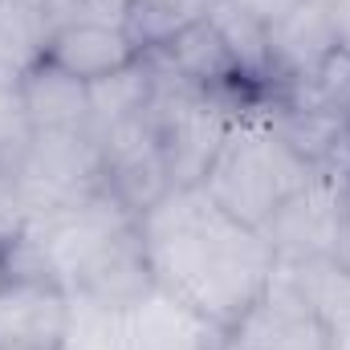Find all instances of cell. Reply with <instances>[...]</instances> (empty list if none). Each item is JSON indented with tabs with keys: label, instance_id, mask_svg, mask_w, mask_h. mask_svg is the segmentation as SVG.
<instances>
[{
	"label": "cell",
	"instance_id": "44dd1931",
	"mask_svg": "<svg viewBox=\"0 0 350 350\" xmlns=\"http://www.w3.org/2000/svg\"><path fill=\"white\" fill-rule=\"evenodd\" d=\"M131 4H135V0H74V4H70V21H90V25L122 29L126 16H131ZM70 21H66V25H70Z\"/></svg>",
	"mask_w": 350,
	"mask_h": 350
},
{
	"label": "cell",
	"instance_id": "7402d4cb",
	"mask_svg": "<svg viewBox=\"0 0 350 350\" xmlns=\"http://www.w3.org/2000/svg\"><path fill=\"white\" fill-rule=\"evenodd\" d=\"M232 4H241L249 16H257L265 29H273L277 21H285L297 4H306V0H232Z\"/></svg>",
	"mask_w": 350,
	"mask_h": 350
},
{
	"label": "cell",
	"instance_id": "5bb4252c",
	"mask_svg": "<svg viewBox=\"0 0 350 350\" xmlns=\"http://www.w3.org/2000/svg\"><path fill=\"white\" fill-rule=\"evenodd\" d=\"M21 98L33 131H90V82L66 74L49 57L21 70Z\"/></svg>",
	"mask_w": 350,
	"mask_h": 350
},
{
	"label": "cell",
	"instance_id": "4316f807",
	"mask_svg": "<svg viewBox=\"0 0 350 350\" xmlns=\"http://www.w3.org/2000/svg\"><path fill=\"white\" fill-rule=\"evenodd\" d=\"M347 257H350V245H347Z\"/></svg>",
	"mask_w": 350,
	"mask_h": 350
},
{
	"label": "cell",
	"instance_id": "277c9868",
	"mask_svg": "<svg viewBox=\"0 0 350 350\" xmlns=\"http://www.w3.org/2000/svg\"><path fill=\"white\" fill-rule=\"evenodd\" d=\"M277 265L347 257L350 245V163H330L310 175L261 228ZM350 261V257H347Z\"/></svg>",
	"mask_w": 350,
	"mask_h": 350
},
{
	"label": "cell",
	"instance_id": "8992f818",
	"mask_svg": "<svg viewBox=\"0 0 350 350\" xmlns=\"http://www.w3.org/2000/svg\"><path fill=\"white\" fill-rule=\"evenodd\" d=\"M98 151H102V191H110L131 216L151 212L172 191L151 106L98 135Z\"/></svg>",
	"mask_w": 350,
	"mask_h": 350
},
{
	"label": "cell",
	"instance_id": "4fadbf2b",
	"mask_svg": "<svg viewBox=\"0 0 350 350\" xmlns=\"http://www.w3.org/2000/svg\"><path fill=\"white\" fill-rule=\"evenodd\" d=\"M41 57H49L53 66H62L66 74H74L82 82H98V78H110L114 70L131 66L143 53L135 49V41L126 37V29L70 21V25H62V29L49 33Z\"/></svg>",
	"mask_w": 350,
	"mask_h": 350
},
{
	"label": "cell",
	"instance_id": "ffe728a7",
	"mask_svg": "<svg viewBox=\"0 0 350 350\" xmlns=\"http://www.w3.org/2000/svg\"><path fill=\"white\" fill-rule=\"evenodd\" d=\"M33 216H37V208L25 191V179L16 175L12 163H0V249L21 241L25 228L33 224Z\"/></svg>",
	"mask_w": 350,
	"mask_h": 350
},
{
	"label": "cell",
	"instance_id": "8fae6325",
	"mask_svg": "<svg viewBox=\"0 0 350 350\" xmlns=\"http://www.w3.org/2000/svg\"><path fill=\"white\" fill-rule=\"evenodd\" d=\"M122 338L126 350H224L228 330L155 289L122 314Z\"/></svg>",
	"mask_w": 350,
	"mask_h": 350
},
{
	"label": "cell",
	"instance_id": "603a6c76",
	"mask_svg": "<svg viewBox=\"0 0 350 350\" xmlns=\"http://www.w3.org/2000/svg\"><path fill=\"white\" fill-rule=\"evenodd\" d=\"M310 4H318V8L330 12L334 33H338V49H347L350 53V0H310Z\"/></svg>",
	"mask_w": 350,
	"mask_h": 350
},
{
	"label": "cell",
	"instance_id": "ba28073f",
	"mask_svg": "<svg viewBox=\"0 0 350 350\" xmlns=\"http://www.w3.org/2000/svg\"><path fill=\"white\" fill-rule=\"evenodd\" d=\"M74 297L49 277H0V350H66Z\"/></svg>",
	"mask_w": 350,
	"mask_h": 350
},
{
	"label": "cell",
	"instance_id": "9a60e30c",
	"mask_svg": "<svg viewBox=\"0 0 350 350\" xmlns=\"http://www.w3.org/2000/svg\"><path fill=\"white\" fill-rule=\"evenodd\" d=\"M277 269L293 281V289L322 318L330 350H350V261L347 257H322V261L277 265Z\"/></svg>",
	"mask_w": 350,
	"mask_h": 350
},
{
	"label": "cell",
	"instance_id": "d4e9b609",
	"mask_svg": "<svg viewBox=\"0 0 350 350\" xmlns=\"http://www.w3.org/2000/svg\"><path fill=\"white\" fill-rule=\"evenodd\" d=\"M342 114L350 118V82H347V94H342Z\"/></svg>",
	"mask_w": 350,
	"mask_h": 350
},
{
	"label": "cell",
	"instance_id": "ac0fdd59",
	"mask_svg": "<svg viewBox=\"0 0 350 350\" xmlns=\"http://www.w3.org/2000/svg\"><path fill=\"white\" fill-rule=\"evenodd\" d=\"M33 139L25 98H21V70L0 66V163H12Z\"/></svg>",
	"mask_w": 350,
	"mask_h": 350
},
{
	"label": "cell",
	"instance_id": "5b68a950",
	"mask_svg": "<svg viewBox=\"0 0 350 350\" xmlns=\"http://www.w3.org/2000/svg\"><path fill=\"white\" fill-rule=\"evenodd\" d=\"M12 167L25 179L37 216L102 191V151L90 131H33Z\"/></svg>",
	"mask_w": 350,
	"mask_h": 350
},
{
	"label": "cell",
	"instance_id": "2e32d148",
	"mask_svg": "<svg viewBox=\"0 0 350 350\" xmlns=\"http://www.w3.org/2000/svg\"><path fill=\"white\" fill-rule=\"evenodd\" d=\"M155 90H159V74L151 66V57H135L131 66L114 70L110 78H98L90 82V135H106L114 122L147 110L155 102Z\"/></svg>",
	"mask_w": 350,
	"mask_h": 350
},
{
	"label": "cell",
	"instance_id": "52a82bcc",
	"mask_svg": "<svg viewBox=\"0 0 350 350\" xmlns=\"http://www.w3.org/2000/svg\"><path fill=\"white\" fill-rule=\"evenodd\" d=\"M224 350H330V338L314 306L281 269H273L261 297L228 326Z\"/></svg>",
	"mask_w": 350,
	"mask_h": 350
},
{
	"label": "cell",
	"instance_id": "e0dca14e",
	"mask_svg": "<svg viewBox=\"0 0 350 350\" xmlns=\"http://www.w3.org/2000/svg\"><path fill=\"white\" fill-rule=\"evenodd\" d=\"M204 16L216 25V33L228 45L241 78L253 90H269V29H265L257 16H249L241 4H232V0L212 4Z\"/></svg>",
	"mask_w": 350,
	"mask_h": 350
},
{
	"label": "cell",
	"instance_id": "cb8c5ba5",
	"mask_svg": "<svg viewBox=\"0 0 350 350\" xmlns=\"http://www.w3.org/2000/svg\"><path fill=\"white\" fill-rule=\"evenodd\" d=\"M21 4H29V8H37V12L45 16V25H49V33H53V29H62V25L70 21V4H74V0H21Z\"/></svg>",
	"mask_w": 350,
	"mask_h": 350
},
{
	"label": "cell",
	"instance_id": "30bf717a",
	"mask_svg": "<svg viewBox=\"0 0 350 350\" xmlns=\"http://www.w3.org/2000/svg\"><path fill=\"white\" fill-rule=\"evenodd\" d=\"M338 53V33L326 8L318 4H297L285 21L269 29V90L261 94H281V90L306 86L318 78V70Z\"/></svg>",
	"mask_w": 350,
	"mask_h": 350
},
{
	"label": "cell",
	"instance_id": "7c38bea8",
	"mask_svg": "<svg viewBox=\"0 0 350 350\" xmlns=\"http://www.w3.org/2000/svg\"><path fill=\"white\" fill-rule=\"evenodd\" d=\"M147 57L155 62L159 74H167V78L183 82V86L212 90V94H220V90H253L241 78L228 45L220 41L216 25L208 16H196L191 25H183L167 45L151 49Z\"/></svg>",
	"mask_w": 350,
	"mask_h": 350
},
{
	"label": "cell",
	"instance_id": "d6986e66",
	"mask_svg": "<svg viewBox=\"0 0 350 350\" xmlns=\"http://www.w3.org/2000/svg\"><path fill=\"white\" fill-rule=\"evenodd\" d=\"M66 350H126V338H122V314L98 310V306L74 297V326H70V342H66Z\"/></svg>",
	"mask_w": 350,
	"mask_h": 350
},
{
	"label": "cell",
	"instance_id": "484cf974",
	"mask_svg": "<svg viewBox=\"0 0 350 350\" xmlns=\"http://www.w3.org/2000/svg\"><path fill=\"white\" fill-rule=\"evenodd\" d=\"M0 277H4V265H0Z\"/></svg>",
	"mask_w": 350,
	"mask_h": 350
},
{
	"label": "cell",
	"instance_id": "6da1fadb",
	"mask_svg": "<svg viewBox=\"0 0 350 350\" xmlns=\"http://www.w3.org/2000/svg\"><path fill=\"white\" fill-rule=\"evenodd\" d=\"M155 289L232 326L273 281L277 257L257 228L232 220L204 187H175L139 216Z\"/></svg>",
	"mask_w": 350,
	"mask_h": 350
},
{
	"label": "cell",
	"instance_id": "9c48e42d",
	"mask_svg": "<svg viewBox=\"0 0 350 350\" xmlns=\"http://www.w3.org/2000/svg\"><path fill=\"white\" fill-rule=\"evenodd\" d=\"M151 293H155V273H151L147 249H143L139 220L118 228L70 281V297L90 301L98 310H110V314H126Z\"/></svg>",
	"mask_w": 350,
	"mask_h": 350
},
{
	"label": "cell",
	"instance_id": "3957f363",
	"mask_svg": "<svg viewBox=\"0 0 350 350\" xmlns=\"http://www.w3.org/2000/svg\"><path fill=\"white\" fill-rule=\"evenodd\" d=\"M257 90H220V94H212V90L183 86L167 74H159V90H155L151 110H155L159 151H163V163H167V175H172V191L204 183L220 143L228 139L232 118L241 114V106Z\"/></svg>",
	"mask_w": 350,
	"mask_h": 350
},
{
	"label": "cell",
	"instance_id": "7a4b0ae2",
	"mask_svg": "<svg viewBox=\"0 0 350 350\" xmlns=\"http://www.w3.org/2000/svg\"><path fill=\"white\" fill-rule=\"evenodd\" d=\"M310 167L289 143H281L273 135V126L265 122L253 106V98L241 106V114L228 126V139L220 143L212 167L204 175V191L241 224L261 232L269 216L297 191L310 183Z\"/></svg>",
	"mask_w": 350,
	"mask_h": 350
}]
</instances>
